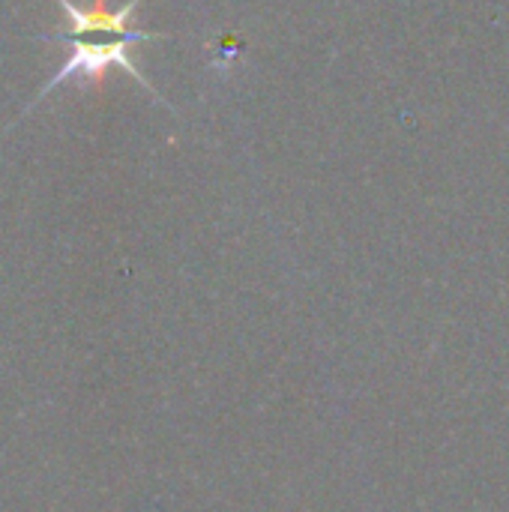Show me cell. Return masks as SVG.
Instances as JSON below:
<instances>
[{
  "label": "cell",
  "instance_id": "obj_1",
  "mask_svg": "<svg viewBox=\"0 0 509 512\" xmlns=\"http://www.w3.org/2000/svg\"><path fill=\"white\" fill-rule=\"evenodd\" d=\"M66 12L69 27L57 30V33H45L39 36L42 42H63L69 48L66 63L45 81V87L39 90L36 102L42 96L51 93V87L63 84L66 78H87L93 84H102L108 69H123L129 72L141 87H147L162 105L171 108V102L162 99V93L150 84V78L135 66V45L138 42H150V39H165L168 33H153V30H141L135 27V9L141 6V0H126L120 9H108L105 0H90L87 9L75 6L72 0H57ZM30 102L27 111L36 105Z\"/></svg>",
  "mask_w": 509,
  "mask_h": 512
},
{
  "label": "cell",
  "instance_id": "obj_2",
  "mask_svg": "<svg viewBox=\"0 0 509 512\" xmlns=\"http://www.w3.org/2000/svg\"><path fill=\"white\" fill-rule=\"evenodd\" d=\"M210 51H213V66H231L234 63V57H240L243 54V42L237 39V36H231V33H225V36H219V42H210L207 45Z\"/></svg>",
  "mask_w": 509,
  "mask_h": 512
}]
</instances>
